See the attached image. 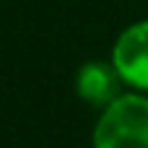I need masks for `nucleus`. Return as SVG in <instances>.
Listing matches in <instances>:
<instances>
[{
  "label": "nucleus",
  "instance_id": "1",
  "mask_svg": "<svg viewBox=\"0 0 148 148\" xmlns=\"http://www.w3.org/2000/svg\"><path fill=\"white\" fill-rule=\"evenodd\" d=\"M94 148H148V94H120L94 127Z\"/></svg>",
  "mask_w": 148,
  "mask_h": 148
},
{
  "label": "nucleus",
  "instance_id": "3",
  "mask_svg": "<svg viewBox=\"0 0 148 148\" xmlns=\"http://www.w3.org/2000/svg\"><path fill=\"white\" fill-rule=\"evenodd\" d=\"M120 86H122V78H120V73L112 62L91 60V62L81 65L78 73H75V94L86 104L99 107V109L109 107L122 94Z\"/></svg>",
  "mask_w": 148,
  "mask_h": 148
},
{
  "label": "nucleus",
  "instance_id": "2",
  "mask_svg": "<svg viewBox=\"0 0 148 148\" xmlns=\"http://www.w3.org/2000/svg\"><path fill=\"white\" fill-rule=\"evenodd\" d=\"M112 65L125 86L148 94V21L127 26L117 36L112 47Z\"/></svg>",
  "mask_w": 148,
  "mask_h": 148
}]
</instances>
